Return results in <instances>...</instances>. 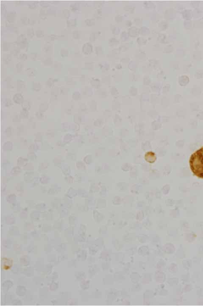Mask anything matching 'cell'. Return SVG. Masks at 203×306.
Instances as JSON below:
<instances>
[{"mask_svg":"<svg viewBox=\"0 0 203 306\" xmlns=\"http://www.w3.org/2000/svg\"><path fill=\"white\" fill-rule=\"evenodd\" d=\"M189 163L193 173L203 179V147L191 155Z\"/></svg>","mask_w":203,"mask_h":306,"instance_id":"6da1fadb","label":"cell"}]
</instances>
